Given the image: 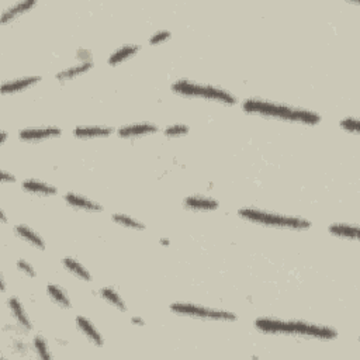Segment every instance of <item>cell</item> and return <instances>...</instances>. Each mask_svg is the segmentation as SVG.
<instances>
[{"instance_id": "6da1fadb", "label": "cell", "mask_w": 360, "mask_h": 360, "mask_svg": "<svg viewBox=\"0 0 360 360\" xmlns=\"http://www.w3.org/2000/svg\"><path fill=\"white\" fill-rule=\"evenodd\" d=\"M244 108L246 112H260V114L273 116V117H278V118H284V120L304 121L308 124H315V122L321 120V117L316 112L290 108V107H286V106L274 104V103L262 102V100H246L244 103Z\"/></svg>"}, {"instance_id": "7a4b0ae2", "label": "cell", "mask_w": 360, "mask_h": 360, "mask_svg": "<svg viewBox=\"0 0 360 360\" xmlns=\"http://www.w3.org/2000/svg\"><path fill=\"white\" fill-rule=\"evenodd\" d=\"M256 326L264 332H283V334H296V335H308V336L332 339L336 336V332L330 328L316 326L306 322H284L274 320H258Z\"/></svg>"}, {"instance_id": "3957f363", "label": "cell", "mask_w": 360, "mask_h": 360, "mask_svg": "<svg viewBox=\"0 0 360 360\" xmlns=\"http://www.w3.org/2000/svg\"><path fill=\"white\" fill-rule=\"evenodd\" d=\"M240 217L255 221V222H262L266 225H276V226H287V228H297V230H302V228H308L310 222L306 220H300V218H290V217H282L278 214H272V212H264V211L252 210V208H242L240 210Z\"/></svg>"}, {"instance_id": "277c9868", "label": "cell", "mask_w": 360, "mask_h": 360, "mask_svg": "<svg viewBox=\"0 0 360 360\" xmlns=\"http://www.w3.org/2000/svg\"><path fill=\"white\" fill-rule=\"evenodd\" d=\"M173 90L178 92L180 94H186V96H202L207 98H216L220 102H224L228 104H234L235 98L226 93L225 90L212 88V86H200L196 83H190L188 80H179L173 84Z\"/></svg>"}, {"instance_id": "5b68a950", "label": "cell", "mask_w": 360, "mask_h": 360, "mask_svg": "<svg viewBox=\"0 0 360 360\" xmlns=\"http://www.w3.org/2000/svg\"><path fill=\"white\" fill-rule=\"evenodd\" d=\"M172 311L179 312V314L193 315V316H198V318H211V320H228V321H234L235 315L226 311H220V310H208V308H202L197 306H192V304H172Z\"/></svg>"}, {"instance_id": "8992f818", "label": "cell", "mask_w": 360, "mask_h": 360, "mask_svg": "<svg viewBox=\"0 0 360 360\" xmlns=\"http://www.w3.org/2000/svg\"><path fill=\"white\" fill-rule=\"evenodd\" d=\"M60 128H41V130H24L20 131V138L22 140H40V138H46V136H54L60 135Z\"/></svg>"}, {"instance_id": "52a82bcc", "label": "cell", "mask_w": 360, "mask_h": 360, "mask_svg": "<svg viewBox=\"0 0 360 360\" xmlns=\"http://www.w3.org/2000/svg\"><path fill=\"white\" fill-rule=\"evenodd\" d=\"M76 324H78V326L83 330V334L89 338L90 340H92L94 345L98 346L103 345V339H102V336L98 335V330L93 328V325H92L88 320H84L82 316H78V318H76Z\"/></svg>"}, {"instance_id": "ba28073f", "label": "cell", "mask_w": 360, "mask_h": 360, "mask_svg": "<svg viewBox=\"0 0 360 360\" xmlns=\"http://www.w3.org/2000/svg\"><path fill=\"white\" fill-rule=\"evenodd\" d=\"M184 204L188 208H197V210H212L218 207V202L216 200L206 198V197H188L186 198Z\"/></svg>"}, {"instance_id": "9c48e42d", "label": "cell", "mask_w": 360, "mask_h": 360, "mask_svg": "<svg viewBox=\"0 0 360 360\" xmlns=\"http://www.w3.org/2000/svg\"><path fill=\"white\" fill-rule=\"evenodd\" d=\"M65 200H66L70 206L74 207H79V208H84V210H94V211H100L102 207L96 204V202H90V200H86L84 197H80V196L76 194H66L65 196Z\"/></svg>"}, {"instance_id": "30bf717a", "label": "cell", "mask_w": 360, "mask_h": 360, "mask_svg": "<svg viewBox=\"0 0 360 360\" xmlns=\"http://www.w3.org/2000/svg\"><path fill=\"white\" fill-rule=\"evenodd\" d=\"M330 231L338 236H345V238H352V240H356L359 235V228L356 225L334 224L330 226Z\"/></svg>"}, {"instance_id": "8fae6325", "label": "cell", "mask_w": 360, "mask_h": 360, "mask_svg": "<svg viewBox=\"0 0 360 360\" xmlns=\"http://www.w3.org/2000/svg\"><path fill=\"white\" fill-rule=\"evenodd\" d=\"M16 232L18 234V236H22V240H28L31 245L40 248V249H44V242H42V240L38 236L37 234L32 232L30 228H27L26 225H17V226H16Z\"/></svg>"}, {"instance_id": "7c38bea8", "label": "cell", "mask_w": 360, "mask_h": 360, "mask_svg": "<svg viewBox=\"0 0 360 360\" xmlns=\"http://www.w3.org/2000/svg\"><path fill=\"white\" fill-rule=\"evenodd\" d=\"M8 307H10L12 312H13L16 318H17V321L20 322V325L24 326L26 330H30L31 324L30 321H28L26 312H24V310H22V306L18 302V300H17V298H10V300H8Z\"/></svg>"}, {"instance_id": "4fadbf2b", "label": "cell", "mask_w": 360, "mask_h": 360, "mask_svg": "<svg viewBox=\"0 0 360 360\" xmlns=\"http://www.w3.org/2000/svg\"><path fill=\"white\" fill-rule=\"evenodd\" d=\"M156 131V127L154 124H136V126H131V127L121 128L118 131L120 136H131V135H140V134H148V132H154Z\"/></svg>"}, {"instance_id": "5bb4252c", "label": "cell", "mask_w": 360, "mask_h": 360, "mask_svg": "<svg viewBox=\"0 0 360 360\" xmlns=\"http://www.w3.org/2000/svg\"><path fill=\"white\" fill-rule=\"evenodd\" d=\"M40 80L38 76H31V78H24V79H17L14 82H8L3 84V93H10V92H17V90H22L24 88H28L30 84L36 83Z\"/></svg>"}, {"instance_id": "9a60e30c", "label": "cell", "mask_w": 360, "mask_h": 360, "mask_svg": "<svg viewBox=\"0 0 360 360\" xmlns=\"http://www.w3.org/2000/svg\"><path fill=\"white\" fill-rule=\"evenodd\" d=\"M22 188H27L28 192H36V193H41V194H55L56 193V188H52V186L41 183V182H34V180L24 182Z\"/></svg>"}, {"instance_id": "2e32d148", "label": "cell", "mask_w": 360, "mask_h": 360, "mask_svg": "<svg viewBox=\"0 0 360 360\" xmlns=\"http://www.w3.org/2000/svg\"><path fill=\"white\" fill-rule=\"evenodd\" d=\"M112 128H103V127H83L76 128L75 135L76 136H106V135L112 134Z\"/></svg>"}, {"instance_id": "e0dca14e", "label": "cell", "mask_w": 360, "mask_h": 360, "mask_svg": "<svg viewBox=\"0 0 360 360\" xmlns=\"http://www.w3.org/2000/svg\"><path fill=\"white\" fill-rule=\"evenodd\" d=\"M136 51H138V46H136V45H124V46H121L120 50H117L116 52L112 54V56H110V60H108V64H118L120 60L131 56V55L136 52Z\"/></svg>"}, {"instance_id": "ac0fdd59", "label": "cell", "mask_w": 360, "mask_h": 360, "mask_svg": "<svg viewBox=\"0 0 360 360\" xmlns=\"http://www.w3.org/2000/svg\"><path fill=\"white\" fill-rule=\"evenodd\" d=\"M64 264H65L70 272H74L76 276L84 278V280H90V274L88 273V270L84 269L83 266H80L78 262H75L72 258H65V259H64Z\"/></svg>"}, {"instance_id": "d6986e66", "label": "cell", "mask_w": 360, "mask_h": 360, "mask_svg": "<svg viewBox=\"0 0 360 360\" xmlns=\"http://www.w3.org/2000/svg\"><path fill=\"white\" fill-rule=\"evenodd\" d=\"M48 292L51 294V297H52L54 300L56 301L58 304H60L62 307H70V301L68 298V296L60 290V287L52 284L48 286Z\"/></svg>"}, {"instance_id": "ffe728a7", "label": "cell", "mask_w": 360, "mask_h": 360, "mask_svg": "<svg viewBox=\"0 0 360 360\" xmlns=\"http://www.w3.org/2000/svg\"><path fill=\"white\" fill-rule=\"evenodd\" d=\"M34 4H36V2H34V0H28V2H20V3H17L14 8H10L8 10H6V12L2 14V22H6L8 20V17L14 16L16 13H20V12L26 10V8H31V6H34Z\"/></svg>"}, {"instance_id": "44dd1931", "label": "cell", "mask_w": 360, "mask_h": 360, "mask_svg": "<svg viewBox=\"0 0 360 360\" xmlns=\"http://www.w3.org/2000/svg\"><path fill=\"white\" fill-rule=\"evenodd\" d=\"M90 66H92V62H84V64L79 65V66L69 68L66 70L60 72V74L56 75V78H58V79H68V78H72V76L78 75V74H82L84 70H88Z\"/></svg>"}, {"instance_id": "7402d4cb", "label": "cell", "mask_w": 360, "mask_h": 360, "mask_svg": "<svg viewBox=\"0 0 360 360\" xmlns=\"http://www.w3.org/2000/svg\"><path fill=\"white\" fill-rule=\"evenodd\" d=\"M100 294L104 297L106 300L107 301H110V302H112L116 307H118L120 310H126V304L121 301V298L117 296V292H114L112 288H103L102 292H100Z\"/></svg>"}, {"instance_id": "603a6c76", "label": "cell", "mask_w": 360, "mask_h": 360, "mask_svg": "<svg viewBox=\"0 0 360 360\" xmlns=\"http://www.w3.org/2000/svg\"><path fill=\"white\" fill-rule=\"evenodd\" d=\"M112 220L120 222V224L126 225V226H130V228H135V230H142L144 228V225L141 222H138V221H135L132 218L124 216V214H114Z\"/></svg>"}, {"instance_id": "cb8c5ba5", "label": "cell", "mask_w": 360, "mask_h": 360, "mask_svg": "<svg viewBox=\"0 0 360 360\" xmlns=\"http://www.w3.org/2000/svg\"><path fill=\"white\" fill-rule=\"evenodd\" d=\"M34 345H36V349H37V352L40 353V356H41L42 359H50V358H51V354L48 352V348H46V344H45V340L42 338H36V339H34Z\"/></svg>"}, {"instance_id": "d4e9b609", "label": "cell", "mask_w": 360, "mask_h": 360, "mask_svg": "<svg viewBox=\"0 0 360 360\" xmlns=\"http://www.w3.org/2000/svg\"><path fill=\"white\" fill-rule=\"evenodd\" d=\"M188 131V128L183 124H178V126H173V127H169L165 130L166 135H180V134H186Z\"/></svg>"}, {"instance_id": "484cf974", "label": "cell", "mask_w": 360, "mask_h": 360, "mask_svg": "<svg viewBox=\"0 0 360 360\" xmlns=\"http://www.w3.org/2000/svg\"><path fill=\"white\" fill-rule=\"evenodd\" d=\"M340 126L345 130H349V131H358L359 130V122L354 118H346L340 122Z\"/></svg>"}, {"instance_id": "4316f807", "label": "cell", "mask_w": 360, "mask_h": 360, "mask_svg": "<svg viewBox=\"0 0 360 360\" xmlns=\"http://www.w3.org/2000/svg\"><path fill=\"white\" fill-rule=\"evenodd\" d=\"M168 37H170V32L169 31H160V32H156V34H154L152 37H150V42L152 44H156V42H159V41H164V40H166Z\"/></svg>"}, {"instance_id": "83f0119b", "label": "cell", "mask_w": 360, "mask_h": 360, "mask_svg": "<svg viewBox=\"0 0 360 360\" xmlns=\"http://www.w3.org/2000/svg\"><path fill=\"white\" fill-rule=\"evenodd\" d=\"M17 266H18V269L22 270L24 273H27L28 276H36V272H34V269L31 268L30 264L27 262H24V260H18L17 262Z\"/></svg>"}, {"instance_id": "f1b7e54d", "label": "cell", "mask_w": 360, "mask_h": 360, "mask_svg": "<svg viewBox=\"0 0 360 360\" xmlns=\"http://www.w3.org/2000/svg\"><path fill=\"white\" fill-rule=\"evenodd\" d=\"M2 179H3V182H14V178H13V176H8V172L2 173Z\"/></svg>"}, {"instance_id": "f546056e", "label": "cell", "mask_w": 360, "mask_h": 360, "mask_svg": "<svg viewBox=\"0 0 360 360\" xmlns=\"http://www.w3.org/2000/svg\"><path fill=\"white\" fill-rule=\"evenodd\" d=\"M0 217H2V220H3V222H6V216H4V212H3V211L0 212Z\"/></svg>"}, {"instance_id": "4dcf8cb0", "label": "cell", "mask_w": 360, "mask_h": 360, "mask_svg": "<svg viewBox=\"0 0 360 360\" xmlns=\"http://www.w3.org/2000/svg\"><path fill=\"white\" fill-rule=\"evenodd\" d=\"M6 132H2V142H4L6 141Z\"/></svg>"}, {"instance_id": "1f68e13d", "label": "cell", "mask_w": 360, "mask_h": 360, "mask_svg": "<svg viewBox=\"0 0 360 360\" xmlns=\"http://www.w3.org/2000/svg\"><path fill=\"white\" fill-rule=\"evenodd\" d=\"M132 322H135V324H142V321H141L140 318H134V320H132Z\"/></svg>"}]
</instances>
